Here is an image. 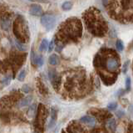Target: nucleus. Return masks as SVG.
<instances>
[{"label":"nucleus","instance_id":"1","mask_svg":"<svg viewBox=\"0 0 133 133\" xmlns=\"http://www.w3.org/2000/svg\"><path fill=\"white\" fill-rule=\"evenodd\" d=\"M82 35V24L78 18H69L58 28L54 37L55 49L60 52L66 44L75 43L80 39Z\"/></svg>","mask_w":133,"mask_h":133},{"label":"nucleus","instance_id":"2","mask_svg":"<svg viewBox=\"0 0 133 133\" xmlns=\"http://www.w3.org/2000/svg\"><path fill=\"white\" fill-rule=\"evenodd\" d=\"M93 65L97 71H105L118 74L121 62L118 54L114 49L103 48L95 55Z\"/></svg>","mask_w":133,"mask_h":133},{"label":"nucleus","instance_id":"3","mask_svg":"<svg viewBox=\"0 0 133 133\" xmlns=\"http://www.w3.org/2000/svg\"><path fill=\"white\" fill-rule=\"evenodd\" d=\"M86 28L96 37H104L108 32V25L101 11L97 8L91 7L82 15Z\"/></svg>","mask_w":133,"mask_h":133},{"label":"nucleus","instance_id":"4","mask_svg":"<svg viewBox=\"0 0 133 133\" xmlns=\"http://www.w3.org/2000/svg\"><path fill=\"white\" fill-rule=\"evenodd\" d=\"M107 10L111 17L120 23L133 21V0H110Z\"/></svg>","mask_w":133,"mask_h":133},{"label":"nucleus","instance_id":"5","mask_svg":"<svg viewBox=\"0 0 133 133\" xmlns=\"http://www.w3.org/2000/svg\"><path fill=\"white\" fill-rule=\"evenodd\" d=\"M12 31L17 40L20 43L26 44L30 39V32L27 21L22 15H18L12 24Z\"/></svg>","mask_w":133,"mask_h":133},{"label":"nucleus","instance_id":"6","mask_svg":"<svg viewBox=\"0 0 133 133\" xmlns=\"http://www.w3.org/2000/svg\"><path fill=\"white\" fill-rule=\"evenodd\" d=\"M46 107L43 104H39L38 107L37 109L36 120H35V126L38 131H43V126L46 122V118L48 116V112Z\"/></svg>","mask_w":133,"mask_h":133},{"label":"nucleus","instance_id":"7","mask_svg":"<svg viewBox=\"0 0 133 133\" xmlns=\"http://www.w3.org/2000/svg\"><path fill=\"white\" fill-rule=\"evenodd\" d=\"M26 59V54H14L9 60V65L12 66V70H17L19 69Z\"/></svg>","mask_w":133,"mask_h":133},{"label":"nucleus","instance_id":"8","mask_svg":"<svg viewBox=\"0 0 133 133\" xmlns=\"http://www.w3.org/2000/svg\"><path fill=\"white\" fill-rule=\"evenodd\" d=\"M41 24L47 30H51L56 24V18L52 14H43L41 16Z\"/></svg>","mask_w":133,"mask_h":133},{"label":"nucleus","instance_id":"9","mask_svg":"<svg viewBox=\"0 0 133 133\" xmlns=\"http://www.w3.org/2000/svg\"><path fill=\"white\" fill-rule=\"evenodd\" d=\"M48 77H49V80L52 82L53 88L57 90H59L62 85V76H59L55 70H51L48 71Z\"/></svg>","mask_w":133,"mask_h":133},{"label":"nucleus","instance_id":"10","mask_svg":"<svg viewBox=\"0 0 133 133\" xmlns=\"http://www.w3.org/2000/svg\"><path fill=\"white\" fill-rule=\"evenodd\" d=\"M31 60H32V64L37 66V67H42L44 64V60L43 56L36 55V53H34L33 51H32L31 54Z\"/></svg>","mask_w":133,"mask_h":133},{"label":"nucleus","instance_id":"11","mask_svg":"<svg viewBox=\"0 0 133 133\" xmlns=\"http://www.w3.org/2000/svg\"><path fill=\"white\" fill-rule=\"evenodd\" d=\"M29 14L32 16H43V8H42L39 4H37V3H33L30 6V9H29Z\"/></svg>","mask_w":133,"mask_h":133},{"label":"nucleus","instance_id":"12","mask_svg":"<svg viewBox=\"0 0 133 133\" xmlns=\"http://www.w3.org/2000/svg\"><path fill=\"white\" fill-rule=\"evenodd\" d=\"M11 25V14H7L0 19V26L3 30H8Z\"/></svg>","mask_w":133,"mask_h":133},{"label":"nucleus","instance_id":"13","mask_svg":"<svg viewBox=\"0 0 133 133\" xmlns=\"http://www.w3.org/2000/svg\"><path fill=\"white\" fill-rule=\"evenodd\" d=\"M80 122L82 123H84V124H87V125H90V126H94V125L97 123V118L95 117L93 115H84L80 119Z\"/></svg>","mask_w":133,"mask_h":133},{"label":"nucleus","instance_id":"14","mask_svg":"<svg viewBox=\"0 0 133 133\" xmlns=\"http://www.w3.org/2000/svg\"><path fill=\"white\" fill-rule=\"evenodd\" d=\"M32 100V96H27V97H24L23 99L19 100V101L18 102V107L22 108V107L28 106L29 104L31 103Z\"/></svg>","mask_w":133,"mask_h":133},{"label":"nucleus","instance_id":"15","mask_svg":"<svg viewBox=\"0 0 133 133\" xmlns=\"http://www.w3.org/2000/svg\"><path fill=\"white\" fill-rule=\"evenodd\" d=\"M48 61H49V64L51 65H57L60 63L59 56H58L57 55H56V54H53V55H50Z\"/></svg>","mask_w":133,"mask_h":133},{"label":"nucleus","instance_id":"16","mask_svg":"<svg viewBox=\"0 0 133 133\" xmlns=\"http://www.w3.org/2000/svg\"><path fill=\"white\" fill-rule=\"evenodd\" d=\"M116 122L115 119H109V120H107V126L110 131H113L116 129Z\"/></svg>","mask_w":133,"mask_h":133},{"label":"nucleus","instance_id":"17","mask_svg":"<svg viewBox=\"0 0 133 133\" xmlns=\"http://www.w3.org/2000/svg\"><path fill=\"white\" fill-rule=\"evenodd\" d=\"M48 45H49L48 41L46 39H43V40H42L41 44H40V47H39L40 51L43 52V51L47 50V49H48Z\"/></svg>","mask_w":133,"mask_h":133},{"label":"nucleus","instance_id":"18","mask_svg":"<svg viewBox=\"0 0 133 133\" xmlns=\"http://www.w3.org/2000/svg\"><path fill=\"white\" fill-rule=\"evenodd\" d=\"M56 119H57V111L52 109V112H51V120H50V123H49V128H51L54 124H55L56 122Z\"/></svg>","mask_w":133,"mask_h":133},{"label":"nucleus","instance_id":"19","mask_svg":"<svg viewBox=\"0 0 133 133\" xmlns=\"http://www.w3.org/2000/svg\"><path fill=\"white\" fill-rule=\"evenodd\" d=\"M62 9L64 11H69L72 9V3L70 1H66L62 4Z\"/></svg>","mask_w":133,"mask_h":133},{"label":"nucleus","instance_id":"20","mask_svg":"<svg viewBox=\"0 0 133 133\" xmlns=\"http://www.w3.org/2000/svg\"><path fill=\"white\" fill-rule=\"evenodd\" d=\"M37 86H38L39 91L42 94H47L48 93L47 88H46L45 85H43V83L42 82V81H38V83H37Z\"/></svg>","mask_w":133,"mask_h":133},{"label":"nucleus","instance_id":"21","mask_svg":"<svg viewBox=\"0 0 133 133\" xmlns=\"http://www.w3.org/2000/svg\"><path fill=\"white\" fill-rule=\"evenodd\" d=\"M116 48L118 51H123L124 49V44L121 39H117L116 42Z\"/></svg>","mask_w":133,"mask_h":133},{"label":"nucleus","instance_id":"22","mask_svg":"<svg viewBox=\"0 0 133 133\" xmlns=\"http://www.w3.org/2000/svg\"><path fill=\"white\" fill-rule=\"evenodd\" d=\"M25 77H26V71H25L24 70H21L20 73L18 74V80L19 81H23Z\"/></svg>","mask_w":133,"mask_h":133},{"label":"nucleus","instance_id":"23","mask_svg":"<svg viewBox=\"0 0 133 133\" xmlns=\"http://www.w3.org/2000/svg\"><path fill=\"white\" fill-rule=\"evenodd\" d=\"M131 88V80L130 77L126 78V90L129 91Z\"/></svg>","mask_w":133,"mask_h":133},{"label":"nucleus","instance_id":"24","mask_svg":"<svg viewBox=\"0 0 133 133\" xmlns=\"http://www.w3.org/2000/svg\"><path fill=\"white\" fill-rule=\"evenodd\" d=\"M15 44H16V47L18 48V49H19L20 51H24L25 50V46L23 45V44L22 43H20L18 40H17L16 39V42H15Z\"/></svg>","mask_w":133,"mask_h":133},{"label":"nucleus","instance_id":"25","mask_svg":"<svg viewBox=\"0 0 133 133\" xmlns=\"http://www.w3.org/2000/svg\"><path fill=\"white\" fill-rule=\"evenodd\" d=\"M129 61H126L125 63L123 64L122 67V71L123 74H126L128 71V67H129Z\"/></svg>","mask_w":133,"mask_h":133},{"label":"nucleus","instance_id":"26","mask_svg":"<svg viewBox=\"0 0 133 133\" xmlns=\"http://www.w3.org/2000/svg\"><path fill=\"white\" fill-rule=\"evenodd\" d=\"M107 108H108V110H110V111H115L116 108H117V104L115 102L110 103L109 105L107 106Z\"/></svg>","mask_w":133,"mask_h":133},{"label":"nucleus","instance_id":"27","mask_svg":"<svg viewBox=\"0 0 133 133\" xmlns=\"http://www.w3.org/2000/svg\"><path fill=\"white\" fill-rule=\"evenodd\" d=\"M53 49H55V42H54V39H52L51 42L49 43L48 45V52H52L53 50Z\"/></svg>","mask_w":133,"mask_h":133},{"label":"nucleus","instance_id":"28","mask_svg":"<svg viewBox=\"0 0 133 133\" xmlns=\"http://www.w3.org/2000/svg\"><path fill=\"white\" fill-rule=\"evenodd\" d=\"M116 115H117V116H119V117H122V116H123L125 115V113L123 111H118L116 112Z\"/></svg>","mask_w":133,"mask_h":133},{"label":"nucleus","instance_id":"29","mask_svg":"<svg viewBox=\"0 0 133 133\" xmlns=\"http://www.w3.org/2000/svg\"><path fill=\"white\" fill-rule=\"evenodd\" d=\"M30 90L29 89V87L28 86V85H24L23 87V90L24 91V92H28V90Z\"/></svg>","mask_w":133,"mask_h":133},{"label":"nucleus","instance_id":"30","mask_svg":"<svg viewBox=\"0 0 133 133\" xmlns=\"http://www.w3.org/2000/svg\"><path fill=\"white\" fill-rule=\"evenodd\" d=\"M128 133H133V125H131V126H129Z\"/></svg>","mask_w":133,"mask_h":133}]
</instances>
